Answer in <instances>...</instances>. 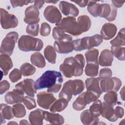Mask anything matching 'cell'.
I'll return each instance as SVG.
<instances>
[{"mask_svg":"<svg viewBox=\"0 0 125 125\" xmlns=\"http://www.w3.org/2000/svg\"><path fill=\"white\" fill-rule=\"evenodd\" d=\"M91 21L87 15H81L77 19L73 17H67L63 18L56 24L57 27L61 28L65 32L74 36L81 35L87 32L90 28Z\"/></svg>","mask_w":125,"mask_h":125,"instance_id":"6da1fadb","label":"cell"},{"mask_svg":"<svg viewBox=\"0 0 125 125\" xmlns=\"http://www.w3.org/2000/svg\"><path fill=\"white\" fill-rule=\"evenodd\" d=\"M85 60L82 54H77L75 57L65 58L63 62L60 66V70L67 78L80 76L83 73Z\"/></svg>","mask_w":125,"mask_h":125,"instance_id":"7a4b0ae2","label":"cell"},{"mask_svg":"<svg viewBox=\"0 0 125 125\" xmlns=\"http://www.w3.org/2000/svg\"><path fill=\"white\" fill-rule=\"evenodd\" d=\"M63 77L61 72L55 70H47L35 82L37 90L50 88L58 83H62Z\"/></svg>","mask_w":125,"mask_h":125,"instance_id":"3957f363","label":"cell"},{"mask_svg":"<svg viewBox=\"0 0 125 125\" xmlns=\"http://www.w3.org/2000/svg\"><path fill=\"white\" fill-rule=\"evenodd\" d=\"M84 84L83 81L80 79L69 80L65 82L62 88L59 93L60 98H63L69 102L72 96H76L84 90Z\"/></svg>","mask_w":125,"mask_h":125,"instance_id":"277c9868","label":"cell"},{"mask_svg":"<svg viewBox=\"0 0 125 125\" xmlns=\"http://www.w3.org/2000/svg\"><path fill=\"white\" fill-rule=\"evenodd\" d=\"M42 41L39 39L28 35H22L19 40L18 47L22 51H38L43 47Z\"/></svg>","mask_w":125,"mask_h":125,"instance_id":"5b68a950","label":"cell"},{"mask_svg":"<svg viewBox=\"0 0 125 125\" xmlns=\"http://www.w3.org/2000/svg\"><path fill=\"white\" fill-rule=\"evenodd\" d=\"M18 38L19 35L16 32H11L7 34L1 44L0 49L1 54L11 56L13 52Z\"/></svg>","mask_w":125,"mask_h":125,"instance_id":"8992f818","label":"cell"},{"mask_svg":"<svg viewBox=\"0 0 125 125\" xmlns=\"http://www.w3.org/2000/svg\"><path fill=\"white\" fill-rule=\"evenodd\" d=\"M117 14V8L113 5L98 2L96 11L97 17L104 18L109 21H112L115 20Z\"/></svg>","mask_w":125,"mask_h":125,"instance_id":"52a82bcc","label":"cell"},{"mask_svg":"<svg viewBox=\"0 0 125 125\" xmlns=\"http://www.w3.org/2000/svg\"><path fill=\"white\" fill-rule=\"evenodd\" d=\"M100 87L103 92H107L110 91H118L121 85V80L117 77H110L101 79Z\"/></svg>","mask_w":125,"mask_h":125,"instance_id":"ba28073f","label":"cell"},{"mask_svg":"<svg viewBox=\"0 0 125 125\" xmlns=\"http://www.w3.org/2000/svg\"><path fill=\"white\" fill-rule=\"evenodd\" d=\"M0 23L3 29L14 28L18 24V20L13 14H9L6 10L0 8Z\"/></svg>","mask_w":125,"mask_h":125,"instance_id":"9c48e42d","label":"cell"},{"mask_svg":"<svg viewBox=\"0 0 125 125\" xmlns=\"http://www.w3.org/2000/svg\"><path fill=\"white\" fill-rule=\"evenodd\" d=\"M45 19L52 23H58L62 20V14L58 8L54 5L47 6L43 12Z\"/></svg>","mask_w":125,"mask_h":125,"instance_id":"30bf717a","label":"cell"},{"mask_svg":"<svg viewBox=\"0 0 125 125\" xmlns=\"http://www.w3.org/2000/svg\"><path fill=\"white\" fill-rule=\"evenodd\" d=\"M15 88L23 91L31 97H34L37 92V89L35 87V82L31 79H26L18 83L15 85Z\"/></svg>","mask_w":125,"mask_h":125,"instance_id":"8fae6325","label":"cell"},{"mask_svg":"<svg viewBox=\"0 0 125 125\" xmlns=\"http://www.w3.org/2000/svg\"><path fill=\"white\" fill-rule=\"evenodd\" d=\"M37 103L39 106L44 109L50 108L52 104L56 100L54 95L51 93L45 91L41 92L37 95Z\"/></svg>","mask_w":125,"mask_h":125,"instance_id":"7c38bea8","label":"cell"},{"mask_svg":"<svg viewBox=\"0 0 125 125\" xmlns=\"http://www.w3.org/2000/svg\"><path fill=\"white\" fill-rule=\"evenodd\" d=\"M39 9L34 5H31L26 8L24 21L28 24L38 23L40 21Z\"/></svg>","mask_w":125,"mask_h":125,"instance_id":"4fadbf2b","label":"cell"},{"mask_svg":"<svg viewBox=\"0 0 125 125\" xmlns=\"http://www.w3.org/2000/svg\"><path fill=\"white\" fill-rule=\"evenodd\" d=\"M72 43L73 49L76 51L89 49L94 47L91 36L75 40L72 41Z\"/></svg>","mask_w":125,"mask_h":125,"instance_id":"5bb4252c","label":"cell"},{"mask_svg":"<svg viewBox=\"0 0 125 125\" xmlns=\"http://www.w3.org/2000/svg\"><path fill=\"white\" fill-rule=\"evenodd\" d=\"M24 92L18 89H14L12 91L7 92L4 96V100L9 104L22 102Z\"/></svg>","mask_w":125,"mask_h":125,"instance_id":"9a60e30c","label":"cell"},{"mask_svg":"<svg viewBox=\"0 0 125 125\" xmlns=\"http://www.w3.org/2000/svg\"><path fill=\"white\" fill-rule=\"evenodd\" d=\"M59 8L62 13L68 17H76L79 14L78 8L73 4L65 1H61Z\"/></svg>","mask_w":125,"mask_h":125,"instance_id":"2e32d148","label":"cell"},{"mask_svg":"<svg viewBox=\"0 0 125 125\" xmlns=\"http://www.w3.org/2000/svg\"><path fill=\"white\" fill-rule=\"evenodd\" d=\"M117 31L116 26L111 23H104L101 30V36L105 40H109L113 38L116 35Z\"/></svg>","mask_w":125,"mask_h":125,"instance_id":"e0dca14e","label":"cell"},{"mask_svg":"<svg viewBox=\"0 0 125 125\" xmlns=\"http://www.w3.org/2000/svg\"><path fill=\"white\" fill-rule=\"evenodd\" d=\"M72 41H56L54 43L55 50L60 54H67L72 52L73 49Z\"/></svg>","mask_w":125,"mask_h":125,"instance_id":"ac0fdd59","label":"cell"},{"mask_svg":"<svg viewBox=\"0 0 125 125\" xmlns=\"http://www.w3.org/2000/svg\"><path fill=\"white\" fill-rule=\"evenodd\" d=\"M103 104L102 116L104 118L106 119L109 121L114 122L116 121L118 118L116 115L113 106L107 104L105 102Z\"/></svg>","mask_w":125,"mask_h":125,"instance_id":"d6986e66","label":"cell"},{"mask_svg":"<svg viewBox=\"0 0 125 125\" xmlns=\"http://www.w3.org/2000/svg\"><path fill=\"white\" fill-rule=\"evenodd\" d=\"M101 78H89L85 80V86L87 90L91 91L99 94H102L103 92L100 87Z\"/></svg>","mask_w":125,"mask_h":125,"instance_id":"ffe728a7","label":"cell"},{"mask_svg":"<svg viewBox=\"0 0 125 125\" xmlns=\"http://www.w3.org/2000/svg\"><path fill=\"white\" fill-rule=\"evenodd\" d=\"M113 55L108 49L103 50L99 56V63L102 66H109L113 61Z\"/></svg>","mask_w":125,"mask_h":125,"instance_id":"44dd1931","label":"cell"},{"mask_svg":"<svg viewBox=\"0 0 125 125\" xmlns=\"http://www.w3.org/2000/svg\"><path fill=\"white\" fill-rule=\"evenodd\" d=\"M43 111L44 110L39 108L31 111L29 115V120L30 124L42 125L44 119Z\"/></svg>","mask_w":125,"mask_h":125,"instance_id":"7402d4cb","label":"cell"},{"mask_svg":"<svg viewBox=\"0 0 125 125\" xmlns=\"http://www.w3.org/2000/svg\"><path fill=\"white\" fill-rule=\"evenodd\" d=\"M44 119L51 124L62 125L64 122L63 117L60 114L51 113L46 111H43Z\"/></svg>","mask_w":125,"mask_h":125,"instance_id":"603a6c76","label":"cell"},{"mask_svg":"<svg viewBox=\"0 0 125 125\" xmlns=\"http://www.w3.org/2000/svg\"><path fill=\"white\" fill-rule=\"evenodd\" d=\"M80 120L81 122L85 125H97L99 122L98 117L93 116L89 110H85L82 112L80 115Z\"/></svg>","mask_w":125,"mask_h":125,"instance_id":"cb8c5ba5","label":"cell"},{"mask_svg":"<svg viewBox=\"0 0 125 125\" xmlns=\"http://www.w3.org/2000/svg\"><path fill=\"white\" fill-rule=\"evenodd\" d=\"M0 67L3 71V75L6 76L10 69L13 67L12 61L10 56L6 54H1L0 56Z\"/></svg>","mask_w":125,"mask_h":125,"instance_id":"d4e9b609","label":"cell"},{"mask_svg":"<svg viewBox=\"0 0 125 125\" xmlns=\"http://www.w3.org/2000/svg\"><path fill=\"white\" fill-rule=\"evenodd\" d=\"M0 123H4L5 119L10 120L14 117L12 108L5 104H1L0 105Z\"/></svg>","mask_w":125,"mask_h":125,"instance_id":"484cf974","label":"cell"},{"mask_svg":"<svg viewBox=\"0 0 125 125\" xmlns=\"http://www.w3.org/2000/svg\"><path fill=\"white\" fill-rule=\"evenodd\" d=\"M52 36L54 39L58 41H72V37L65 33L61 28L59 27H55L53 29Z\"/></svg>","mask_w":125,"mask_h":125,"instance_id":"4316f807","label":"cell"},{"mask_svg":"<svg viewBox=\"0 0 125 125\" xmlns=\"http://www.w3.org/2000/svg\"><path fill=\"white\" fill-rule=\"evenodd\" d=\"M68 102L63 98H60L56 100L50 107V111L52 112H61L67 106Z\"/></svg>","mask_w":125,"mask_h":125,"instance_id":"83f0119b","label":"cell"},{"mask_svg":"<svg viewBox=\"0 0 125 125\" xmlns=\"http://www.w3.org/2000/svg\"><path fill=\"white\" fill-rule=\"evenodd\" d=\"M30 61L34 65L39 68H43L46 64L44 57L41 53L38 52L31 55Z\"/></svg>","mask_w":125,"mask_h":125,"instance_id":"f1b7e54d","label":"cell"},{"mask_svg":"<svg viewBox=\"0 0 125 125\" xmlns=\"http://www.w3.org/2000/svg\"><path fill=\"white\" fill-rule=\"evenodd\" d=\"M44 55L45 59L47 61L52 63L55 64L56 63V53L55 48L51 45H47L44 50Z\"/></svg>","mask_w":125,"mask_h":125,"instance_id":"f546056e","label":"cell"},{"mask_svg":"<svg viewBox=\"0 0 125 125\" xmlns=\"http://www.w3.org/2000/svg\"><path fill=\"white\" fill-rule=\"evenodd\" d=\"M102 108L103 104L102 102L100 100H97L89 107V111L93 116L98 117L102 114Z\"/></svg>","mask_w":125,"mask_h":125,"instance_id":"4dcf8cb0","label":"cell"},{"mask_svg":"<svg viewBox=\"0 0 125 125\" xmlns=\"http://www.w3.org/2000/svg\"><path fill=\"white\" fill-rule=\"evenodd\" d=\"M80 95L82 96L85 103L88 104L98 100L101 95L91 91L87 90L86 92L80 94Z\"/></svg>","mask_w":125,"mask_h":125,"instance_id":"1f68e13d","label":"cell"},{"mask_svg":"<svg viewBox=\"0 0 125 125\" xmlns=\"http://www.w3.org/2000/svg\"><path fill=\"white\" fill-rule=\"evenodd\" d=\"M98 55L99 50L97 49L93 48L87 51L85 53V57L87 63H93L99 64Z\"/></svg>","mask_w":125,"mask_h":125,"instance_id":"d6a6232c","label":"cell"},{"mask_svg":"<svg viewBox=\"0 0 125 125\" xmlns=\"http://www.w3.org/2000/svg\"><path fill=\"white\" fill-rule=\"evenodd\" d=\"M112 46H124L125 44V28H122L119 31L116 37L110 42Z\"/></svg>","mask_w":125,"mask_h":125,"instance_id":"836d02e7","label":"cell"},{"mask_svg":"<svg viewBox=\"0 0 125 125\" xmlns=\"http://www.w3.org/2000/svg\"><path fill=\"white\" fill-rule=\"evenodd\" d=\"M99 64L87 63L85 67L84 71L86 76L89 77H95L98 75Z\"/></svg>","mask_w":125,"mask_h":125,"instance_id":"e575fe53","label":"cell"},{"mask_svg":"<svg viewBox=\"0 0 125 125\" xmlns=\"http://www.w3.org/2000/svg\"><path fill=\"white\" fill-rule=\"evenodd\" d=\"M104 100L105 103L114 106L117 103L118 95L116 92L113 91L107 92L104 95Z\"/></svg>","mask_w":125,"mask_h":125,"instance_id":"d590c367","label":"cell"},{"mask_svg":"<svg viewBox=\"0 0 125 125\" xmlns=\"http://www.w3.org/2000/svg\"><path fill=\"white\" fill-rule=\"evenodd\" d=\"M125 50L124 47L118 46H111V52L115 57L120 61H125Z\"/></svg>","mask_w":125,"mask_h":125,"instance_id":"8d00e7d4","label":"cell"},{"mask_svg":"<svg viewBox=\"0 0 125 125\" xmlns=\"http://www.w3.org/2000/svg\"><path fill=\"white\" fill-rule=\"evenodd\" d=\"M20 70L23 76H29L33 75L36 72V68L28 62H25L21 65Z\"/></svg>","mask_w":125,"mask_h":125,"instance_id":"74e56055","label":"cell"},{"mask_svg":"<svg viewBox=\"0 0 125 125\" xmlns=\"http://www.w3.org/2000/svg\"><path fill=\"white\" fill-rule=\"evenodd\" d=\"M14 116L16 118L23 117L26 114V110L23 105L21 104H17L12 107Z\"/></svg>","mask_w":125,"mask_h":125,"instance_id":"f35d334b","label":"cell"},{"mask_svg":"<svg viewBox=\"0 0 125 125\" xmlns=\"http://www.w3.org/2000/svg\"><path fill=\"white\" fill-rule=\"evenodd\" d=\"M78 97H77L73 103L72 106L75 110L80 111L83 109L87 104L84 103L83 100L80 95Z\"/></svg>","mask_w":125,"mask_h":125,"instance_id":"ab89813d","label":"cell"},{"mask_svg":"<svg viewBox=\"0 0 125 125\" xmlns=\"http://www.w3.org/2000/svg\"><path fill=\"white\" fill-rule=\"evenodd\" d=\"M39 31V25L38 23L28 24L26 28V32L31 36H38Z\"/></svg>","mask_w":125,"mask_h":125,"instance_id":"60d3db41","label":"cell"},{"mask_svg":"<svg viewBox=\"0 0 125 125\" xmlns=\"http://www.w3.org/2000/svg\"><path fill=\"white\" fill-rule=\"evenodd\" d=\"M22 102L28 110L33 109L36 107L35 100L33 97L25 96L23 98Z\"/></svg>","mask_w":125,"mask_h":125,"instance_id":"b9f144b4","label":"cell"},{"mask_svg":"<svg viewBox=\"0 0 125 125\" xmlns=\"http://www.w3.org/2000/svg\"><path fill=\"white\" fill-rule=\"evenodd\" d=\"M22 73L19 69H14L9 74V78L12 83L18 82L21 78Z\"/></svg>","mask_w":125,"mask_h":125,"instance_id":"7bdbcfd3","label":"cell"},{"mask_svg":"<svg viewBox=\"0 0 125 125\" xmlns=\"http://www.w3.org/2000/svg\"><path fill=\"white\" fill-rule=\"evenodd\" d=\"M51 31V27L47 22H43L41 24L40 34L43 37H46L49 35Z\"/></svg>","mask_w":125,"mask_h":125,"instance_id":"ee69618b","label":"cell"},{"mask_svg":"<svg viewBox=\"0 0 125 125\" xmlns=\"http://www.w3.org/2000/svg\"><path fill=\"white\" fill-rule=\"evenodd\" d=\"M99 75V78L101 79L110 78L112 75V72L110 68L105 67L100 70Z\"/></svg>","mask_w":125,"mask_h":125,"instance_id":"f6af8a7d","label":"cell"},{"mask_svg":"<svg viewBox=\"0 0 125 125\" xmlns=\"http://www.w3.org/2000/svg\"><path fill=\"white\" fill-rule=\"evenodd\" d=\"M35 1L33 0H10V2L13 7L15 8L18 6H22L26 5L30 3H32Z\"/></svg>","mask_w":125,"mask_h":125,"instance_id":"bcb514c9","label":"cell"},{"mask_svg":"<svg viewBox=\"0 0 125 125\" xmlns=\"http://www.w3.org/2000/svg\"><path fill=\"white\" fill-rule=\"evenodd\" d=\"M10 84L6 80H3L0 83V94L2 95L10 88Z\"/></svg>","mask_w":125,"mask_h":125,"instance_id":"7dc6e473","label":"cell"},{"mask_svg":"<svg viewBox=\"0 0 125 125\" xmlns=\"http://www.w3.org/2000/svg\"><path fill=\"white\" fill-rule=\"evenodd\" d=\"M116 115L118 118H122L124 115V108L120 106H117L114 109Z\"/></svg>","mask_w":125,"mask_h":125,"instance_id":"c3c4849f","label":"cell"},{"mask_svg":"<svg viewBox=\"0 0 125 125\" xmlns=\"http://www.w3.org/2000/svg\"><path fill=\"white\" fill-rule=\"evenodd\" d=\"M62 87V83H58L53 87L47 89V92L50 93H57Z\"/></svg>","mask_w":125,"mask_h":125,"instance_id":"681fc988","label":"cell"},{"mask_svg":"<svg viewBox=\"0 0 125 125\" xmlns=\"http://www.w3.org/2000/svg\"><path fill=\"white\" fill-rule=\"evenodd\" d=\"M113 6L117 8H120L122 7L124 3H125V0H112L111 1Z\"/></svg>","mask_w":125,"mask_h":125,"instance_id":"f907efd6","label":"cell"},{"mask_svg":"<svg viewBox=\"0 0 125 125\" xmlns=\"http://www.w3.org/2000/svg\"><path fill=\"white\" fill-rule=\"evenodd\" d=\"M71 1L76 3L77 4L79 5L81 7H84L88 5L89 1L88 0H78V1H74L71 0Z\"/></svg>","mask_w":125,"mask_h":125,"instance_id":"816d5d0a","label":"cell"},{"mask_svg":"<svg viewBox=\"0 0 125 125\" xmlns=\"http://www.w3.org/2000/svg\"><path fill=\"white\" fill-rule=\"evenodd\" d=\"M44 2V0H36L34 1V5L39 9L43 5Z\"/></svg>","mask_w":125,"mask_h":125,"instance_id":"f5cc1de1","label":"cell"},{"mask_svg":"<svg viewBox=\"0 0 125 125\" xmlns=\"http://www.w3.org/2000/svg\"><path fill=\"white\" fill-rule=\"evenodd\" d=\"M124 88H125V87L124 86L122 88V89H121V90L120 91V95H121V97L123 101H124V100H125V99H124Z\"/></svg>","mask_w":125,"mask_h":125,"instance_id":"db71d44e","label":"cell"},{"mask_svg":"<svg viewBox=\"0 0 125 125\" xmlns=\"http://www.w3.org/2000/svg\"><path fill=\"white\" fill-rule=\"evenodd\" d=\"M20 124L21 125H29L28 122L26 120H22L20 122Z\"/></svg>","mask_w":125,"mask_h":125,"instance_id":"11a10c76","label":"cell"},{"mask_svg":"<svg viewBox=\"0 0 125 125\" xmlns=\"http://www.w3.org/2000/svg\"><path fill=\"white\" fill-rule=\"evenodd\" d=\"M44 1L47 3H56L58 2V1H47V0H46Z\"/></svg>","mask_w":125,"mask_h":125,"instance_id":"9f6ffc18","label":"cell"},{"mask_svg":"<svg viewBox=\"0 0 125 125\" xmlns=\"http://www.w3.org/2000/svg\"><path fill=\"white\" fill-rule=\"evenodd\" d=\"M8 125H10V124H17V123H16V122H9L8 124Z\"/></svg>","mask_w":125,"mask_h":125,"instance_id":"6f0895ef","label":"cell"}]
</instances>
